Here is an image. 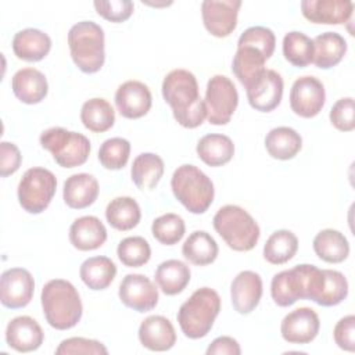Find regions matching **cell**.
I'll return each mask as SVG.
<instances>
[{
    "instance_id": "obj_38",
    "label": "cell",
    "mask_w": 355,
    "mask_h": 355,
    "mask_svg": "<svg viewBox=\"0 0 355 355\" xmlns=\"http://www.w3.org/2000/svg\"><path fill=\"white\" fill-rule=\"evenodd\" d=\"M297 250V236L291 230L280 229L268 237L263 245V258L272 265H283L295 255Z\"/></svg>"
},
{
    "instance_id": "obj_13",
    "label": "cell",
    "mask_w": 355,
    "mask_h": 355,
    "mask_svg": "<svg viewBox=\"0 0 355 355\" xmlns=\"http://www.w3.org/2000/svg\"><path fill=\"white\" fill-rule=\"evenodd\" d=\"M35 280L29 270L11 268L0 277V301L6 308L19 309L26 306L33 297Z\"/></svg>"
},
{
    "instance_id": "obj_42",
    "label": "cell",
    "mask_w": 355,
    "mask_h": 355,
    "mask_svg": "<svg viewBox=\"0 0 355 355\" xmlns=\"http://www.w3.org/2000/svg\"><path fill=\"white\" fill-rule=\"evenodd\" d=\"M130 155V143L123 137H111L103 141L98 148L100 164L110 171L122 169Z\"/></svg>"
},
{
    "instance_id": "obj_48",
    "label": "cell",
    "mask_w": 355,
    "mask_h": 355,
    "mask_svg": "<svg viewBox=\"0 0 355 355\" xmlns=\"http://www.w3.org/2000/svg\"><path fill=\"white\" fill-rule=\"evenodd\" d=\"M22 162V155L19 148L10 141L0 143V175L1 178H7L15 173Z\"/></svg>"
},
{
    "instance_id": "obj_5",
    "label": "cell",
    "mask_w": 355,
    "mask_h": 355,
    "mask_svg": "<svg viewBox=\"0 0 355 355\" xmlns=\"http://www.w3.org/2000/svg\"><path fill=\"white\" fill-rule=\"evenodd\" d=\"M171 187L176 200L191 214H204L214 201L212 180L191 164L178 166L172 175Z\"/></svg>"
},
{
    "instance_id": "obj_25",
    "label": "cell",
    "mask_w": 355,
    "mask_h": 355,
    "mask_svg": "<svg viewBox=\"0 0 355 355\" xmlns=\"http://www.w3.org/2000/svg\"><path fill=\"white\" fill-rule=\"evenodd\" d=\"M62 197L72 209H83L98 197V182L90 173H75L64 182Z\"/></svg>"
},
{
    "instance_id": "obj_37",
    "label": "cell",
    "mask_w": 355,
    "mask_h": 355,
    "mask_svg": "<svg viewBox=\"0 0 355 355\" xmlns=\"http://www.w3.org/2000/svg\"><path fill=\"white\" fill-rule=\"evenodd\" d=\"M80 121L90 132L103 133L114 126L115 111L105 98L93 97L83 103L80 110Z\"/></svg>"
},
{
    "instance_id": "obj_23",
    "label": "cell",
    "mask_w": 355,
    "mask_h": 355,
    "mask_svg": "<svg viewBox=\"0 0 355 355\" xmlns=\"http://www.w3.org/2000/svg\"><path fill=\"white\" fill-rule=\"evenodd\" d=\"M105 240L107 229L97 216H80L75 219L69 227V241L79 251L97 250Z\"/></svg>"
},
{
    "instance_id": "obj_47",
    "label": "cell",
    "mask_w": 355,
    "mask_h": 355,
    "mask_svg": "<svg viewBox=\"0 0 355 355\" xmlns=\"http://www.w3.org/2000/svg\"><path fill=\"white\" fill-rule=\"evenodd\" d=\"M333 337L338 348L354 352L355 351V316L348 315L341 318L333 330Z\"/></svg>"
},
{
    "instance_id": "obj_26",
    "label": "cell",
    "mask_w": 355,
    "mask_h": 355,
    "mask_svg": "<svg viewBox=\"0 0 355 355\" xmlns=\"http://www.w3.org/2000/svg\"><path fill=\"white\" fill-rule=\"evenodd\" d=\"M51 49V39L43 31L26 28L14 35L12 51L24 61L36 62L43 60Z\"/></svg>"
},
{
    "instance_id": "obj_9",
    "label": "cell",
    "mask_w": 355,
    "mask_h": 355,
    "mask_svg": "<svg viewBox=\"0 0 355 355\" xmlns=\"http://www.w3.org/2000/svg\"><path fill=\"white\" fill-rule=\"evenodd\" d=\"M347 295L348 282L341 272L309 265L305 300H311L322 306H334L341 304Z\"/></svg>"
},
{
    "instance_id": "obj_11",
    "label": "cell",
    "mask_w": 355,
    "mask_h": 355,
    "mask_svg": "<svg viewBox=\"0 0 355 355\" xmlns=\"http://www.w3.org/2000/svg\"><path fill=\"white\" fill-rule=\"evenodd\" d=\"M326 101L323 83L315 76H301L294 80L290 90V107L298 116H316Z\"/></svg>"
},
{
    "instance_id": "obj_16",
    "label": "cell",
    "mask_w": 355,
    "mask_h": 355,
    "mask_svg": "<svg viewBox=\"0 0 355 355\" xmlns=\"http://www.w3.org/2000/svg\"><path fill=\"white\" fill-rule=\"evenodd\" d=\"M309 263H301L288 270L276 273L270 283V295L279 306H290L305 300L306 275Z\"/></svg>"
},
{
    "instance_id": "obj_22",
    "label": "cell",
    "mask_w": 355,
    "mask_h": 355,
    "mask_svg": "<svg viewBox=\"0 0 355 355\" xmlns=\"http://www.w3.org/2000/svg\"><path fill=\"white\" fill-rule=\"evenodd\" d=\"M139 340L150 351H168L176 343L175 327L169 319L161 315L147 316L139 327Z\"/></svg>"
},
{
    "instance_id": "obj_28",
    "label": "cell",
    "mask_w": 355,
    "mask_h": 355,
    "mask_svg": "<svg viewBox=\"0 0 355 355\" xmlns=\"http://www.w3.org/2000/svg\"><path fill=\"white\" fill-rule=\"evenodd\" d=\"M266 61V55L258 49L248 44H237V51L232 62V71L239 82L245 87L262 73Z\"/></svg>"
},
{
    "instance_id": "obj_31",
    "label": "cell",
    "mask_w": 355,
    "mask_h": 355,
    "mask_svg": "<svg viewBox=\"0 0 355 355\" xmlns=\"http://www.w3.org/2000/svg\"><path fill=\"white\" fill-rule=\"evenodd\" d=\"M313 251L324 262L340 263L349 255V243L341 232L323 229L313 239Z\"/></svg>"
},
{
    "instance_id": "obj_10",
    "label": "cell",
    "mask_w": 355,
    "mask_h": 355,
    "mask_svg": "<svg viewBox=\"0 0 355 355\" xmlns=\"http://www.w3.org/2000/svg\"><path fill=\"white\" fill-rule=\"evenodd\" d=\"M204 103L209 123L226 125L239 104V93L234 83L225 75L212 76L207 83Z\"/></svg>"
},
{
    "instance_id": "obj_35",
    "label": "cell",
    "mask_w": 355,
    "mask_h": 355,
    "mask_svg": "<svg viewBox=\"0 0 355 355\" xmlns=\"http://www.w3.org/2000/svg\"><path fill=\"white\" fill-rule=\"evenodd\" d=\"M116 266L108 257H90L85 259L79 269L82 282L90 290H104L115 279Z\"/></svg>"
},
{
    "instance_id": "obj_46",
    "label": "cell",
    "mask_w": 355,
    "mask_h": 355,
    "mask_svg": "<svg viewBox=\"0 0 355 355\" xmlns=\"http://www.w3.org/2000/svg\"><path fill=\"white\" fill-rule=\"evenodd\" d=\"M98 15L111 22H123L133 14V3L130 0H110L93 3Z\"/></svg>"
},
{
    "instance_id": "obj_20",
    "label": "cell",
    "mask_w": 355,
    "mask_h": 355,
    "mask_svg": "<svg viewBox=\"0 0 355 355\" xmlns=\"http://www.w3.org/2000/svg\"><path fill=\"white\" fill-rule=\"evenodd\" d=\"M262 297V279L257 272L243 270L232 282L230 298L233 308L241 313H251Z\"/></svg>"
},
{
    "instance_id": "obj_12",
    "label": "cell",
    "mask_w": 355,
    "mask_h": 355,
    "mask_svg": "<svg viewBox=\"0 0 355 355\" xmlns=\"http://www.w3.org/2000/svg\"><path fill=\"white\" fill-rule=\"evenodd\" d=\"M283 78L275 69H263L251 83L245 86L250 105L261 112H270L282 101Z\"/></svg>"
},
{
    "instance_id": "obj_45",
    "label": "cell",
    "mask_w": 355,
    "mask_h": 355,
    "mask_svg": "<svg viewBox=\"0 0 355 355\" xmlns=\"http://www.w3.org/2000/svg\"><path fill=\"white\" fill-rule=\"evenodd\" d=\"M331 125L341 132H351L355 129V111L354 98L343 97L337 100L329 114Z\"/></svg>"
},
{
    "instance_id": "obj_39",
    "label": "cell",
    "mask_w": 355,
    "mask_h": 355,
    "mask_svg": "<svg viewBox=\"0 0 355 355\" xmlns=\"http://www.w3.org/2000/svg\"><path fill=\"white\" fill-rule=\"evenodd\" d=\"M283 55L291 65L304 68L313 61V40L302 32L291 31L283 37Z\"/></svg>"
},
{
    "instance_id": "obj_7",
    "label": "cell",
    "mask_w": 355,
    "mask_h": 355,
    "mask_svg": "<svg viewBox=\"0 0 355 355\" xmlns=\"http://www.w3.org/2000/svg\"><path fill=\"white\" fill-rule=\"evenodd\" d=\"M40 144L50 151L54 161L62 168L83 165L90 154V140L78 132L60 126L49 128L40 135Z\"/></svg>"
},
{
    "instance_id": "obj_34",
    "label": "cell",
    "mask_w": 355,
    "mask_h": 355,
    "mask_svg": "<svg viewBox=\"0 0 355 355\" xmlns=\"http://www.w3.org/2000/svg\"><path fill=\"white\" fill-rule=\"evenodd\" d=\"M219 248L215 239L205 230L193 232L182 245L183 257L193 265L205 266L218 257Z\"/></svg>"
},
{
    "instance_id": "obj_29",
    "label": "cell",
    "mask_w": 355,
    "mask_h": 355,
    "mask_svg": "<svg viewBox=\"0 0 355 355\" xmlns=\"http://www.w3.org/2000/svg\"><path fill=\"white\" fill-rule=\"evenodd\" d=\"M302 147L301 135L288 126H277L265 137V148L275 159L287 161L294 158Z\"/></svg>"
},
{
    "instance_id": "obj_8",
    "label": "cell",
    "mask_w": 355,
    "mask_h": 355,
    "mask_svg": "<svg viewBox=\"0 0 355 355\" xmlns=\"http://www.w3.org/2000/svg\"><path fill=\"white\" fill-rule=\"evenodd\" d=\"M55 189L57 179L51 171L40 166L29 168L18 183L19 205L29 214H42L50 205Z\"/></svg>"
},
{
    "instance_id": "obj_40",
    "label": "cell",
    "mask_w": 355,
    "mask_h": 355,
    "mask_svg": "<svg viewBox=\"0 0 355 355\" xmlns=\"http://www.w3.org/2000/svg\"><path fill=\"white\" fill-rule=\"evenodd\" d=\"M186 232L184 220L178 214H164L153 220L151 233L164 245H173L182 240Z\"/></svg>"
},
{
    "instance_id": "obj_43",
    "label": "cell",
    "mask_w": 355,
    "mask_h": 355,
    "mask_svg": "<svg viewBox=\"0 0 355 355\" xmlns=\"http://www.w3.org/2000/svg\"><path fill=\"white\" fill-rule=\"evenodd\" d=\"M237 44L252 46L262 51L269 60L275 51L276 36L273 31L266 26H250L240 35Z\"/></svg>"
},
{
    "instance_id": "obj_4",
    "label": "cell",
    "mask_w": 355,
    "mask_h": 355,
    "mask_svg": "<svg viewBox=\"0 0 355 355\" xmlns=\"http://www.w3.org/2000/svg\"><path fill=\"white\" fill-rule=\"evenodd\" d=\"M214 229L225 240L229 248L240 252L252 250L261 236L255 219L239 205H223L218 209L214 219Z\"/></svg>"
},
{
    "instance_id": "obj_44",
    "label": "cell",
    "mask_w": 355,
    "mask_h": 355,
    "mask_svg": "<svg viewBox=\"0 0 355 355\" xmlns=\"http://www.w3.org/2000/svg\"><path fill=\"white\" fill-rule=\"evenodd\" d=\"M57 355H75V354H93V355H105L108 354L107 347L92 338L85 337H69L60 343L55 349Z\"/></svg>"
},
{
    "instance_id": "obj_17",
    "label": "cell",
    "mask_w": 355,
    "mask_h": 355,
    "mask_svg": "<svg viewBox=\"0 0 355 355\" xmlns=\"http://www.w3.org/2000/svg\"><path fill=\"white\" fill-rule=\"evenodd\" d=\"M320 320L318 313L308 306H301L287 313L280 324L282 337L290 344H308L319 333Z\"/></svg>"
},
{
    "instance_id": "obj_32",
    "label": "cell",
    "mask_w": 355,
    "mask_h": 355,
    "mask_svg": "<svg viewBox=\"0 0 355 355\" xmlns=\"http://www.w3.org/2000/svg\"><path fill=\"white\" fill-rule=\"evenodd\" d=\"M190 277V268L179 259L164 261L155 270V282L166 295H176L182 293L187 287Z\"/></svg>"
},
{
    "instance_id": "obj_6",
    "label": "cell",
    "mask_w": 355,
    "mask_h": 355,
    "mask_svg": "<svg viewBox=\"0 0 355 355\" xmlns=\"http://www.w3.org/2000/svg\"><path fill=\"white\" fill-rule=\"evenodd\" d=\"M68 46L73 64L85 73H96L105 61L104 31L93 21H80L68 32Z\"/></svg>"
},
{
    "instance_id": "obj_2",
    "label": "cell",
    "mask_w": 355,
    "mask_h": 355,
    "mask_svg": "<svg viewBox=\"0 0 355 355\" xmlns=\"http://www.w3.org/2000/svg\"><path fill=\"white\" fill-rule=\"evenodd\" d=\"M40 301L47 323L57 330L72 329L82 318L80 295L68 280H49L42 288Z\"/></svg>"
},
{
    "instance_id": "obj_33",
    "label": "cell",
    "mask_w": 355,
    "mask_h": 355,
    "mask_svg": "<svg viewBox=\"0 0 355 355\" xmlns=\"http://www.w3.org/2000/svg\"><path fill=\"white\" fill-rule=\"evenodd\" d=\"M132 180L140 190H153L164 175V161L154 153L139 154L130 168Z\"/></svg>"
},
{
    "instance_id": "obj_15",
    "label": "cell",
    "mask_w": 355,
    "mask_h": 355,
    "mask_svg": "<svg viewBox=\"0 0 355 355\" xmlns=\"http://www.w3.org/2000/svg\"><path fill=\"white\" fill-rule=\"evenodd\" d=\"M240 0H204L201 15L205 29L215 37L229 36L237 26Z\"/></svg>"
},
{
    "instance_id": "obj_19",
    "label": "cell",
    "mask_w": 355,
    "mask_h": 355,
    "mask_svg": "<svg viewBox=\"0 0 355 355\" xmlns=\"http://www.w3.org/2000/svg\"><path fill=\"white\" fill-rule=\"evenodd\" d=\"M301 11L313 24L341 25L351 19L354 3L351 0H302Z\"/></svg>"
},
{
    "instance_id": "obj_3",
    "label": "cell",
    "mask_w": 355,
    "mask_h": 355,
    "mask_svg": "<svg viewBox=\"0 0 355 355\" xmlns=\"http://www.w3.org/2000/svg\"><path fill=\"white\" fill-rule=\"evenodd\" d=\"M220 297L209 288H197L189 300H186L178 312V322L183 334L191 340L205 337L219 315Z\"/></svg>"
},
{
    "instance_id": "obj_30",
    "label": "cell",
    "mask_w": 355,
    "mask_h": 355,
    "mask_svg": "<svg viewBox=\"0 0 355 355\" xmlns=\"http://www.w3.org/2000/svg\"><path fill=\"white\" fill-rule=\"evenodd\" d=\"M200 159L209 166H222L234 155V144L229 136L209 133L202 136L196 147Z\"/></svg>"
},
{
    "instance_id": "obj_27",
    "label": "cell",
    "mask_w": 355,
    "mask_h": 355,
    "mask_svg": "<svg viewBox=\"0 0 355 355\" xmlns=\"http://www.w3.org/2000/svg\"><path fill=\"white\" fill-rule=\"evenodd\" d=\"M313 40V64L320 69L336 67L347 53V42L337 32H324Z\"/></svg>"
},
{
    "instance_id": "obj_18",
    "label": "cell",
    "mask_w": 355,
    "mask_h": 355,
    "mask_svg": "<svg viewBox=\"0 0 355 355\" xmlns=\"http://www.w3.org/2000/svg\"><path fill=\"white\" fill-rule=\"evenodd\" d=\"M151 104V92L140 80H126L115 92V105L123 118H141L150 111Z\"/></svg>"
},
{
    "instance_id": "obj_36",
    "label": "cell",
    "mask_w": 355,
    "mask_h": 355,
    "mask_svg": "<svg viewBox=\"0 0 355 355\" xmlns=\"http://www.w3.org/2000/svg\"><path fill=\"white\" fill-rule=\"evenodd\" d=\"M107 222L116 230L126 232L136 227L141 218L137 201L132 197H115L105 208Z\"/></svg>"
},
{
    "instance_id": "obj_49",
    "label": "cell",
    "mask_w": 355,
    "mask_h": 355,
    "mask_svg": "<svg viewBox=\"0 0 355 355\" xmlns=\"http://www.w3.org/2000/svg\"><path fill=\"white\" fill-rule=\"evenodd\" d=\"M240 355L241 354V348L240 344L237 343V340H234L233 337L229 336H220L218 338H215L207 348V355Z\"/></svg>"
},
{
    "instance_id": "obj_1",
    "label": "cell",
    "mask_w": 355,
    "mask_h": 355,
    "mask_svg": "<svg viewBox=\"0 0 355 355\" xmlns=\"http://www.w3.org/2000/svg\"><path fill=\"white\" fill-rule=\"evenodd\" d=\"M162 97L172 108L173 118L187 129L200 126L207 118L196 76L187 69H173L162 80Z\"/></svg>"
},
{
    "instance_id": "obj_24",
    "label": "cell",
    "mask_w": 355,
    "mask_h": 355,
    "mask_svg": "<svg viewBox=\"0 0 355 355\" xmlns=\"http://www.w3.org/2000/svg\"><path fill=\"white\" fill-rule=\"evenodd\" d=\"M15 97L25 104H37L47 96L49 83L43 72L36 68H22L11 79Z\"/></svg>"
},
{
    "instance_id": "obj_14",
    "label": "cell",
    "mask_w": 355,
    "mask_h": 355,
    "mask_svg": "<svg viewBox=\"0 0 355 355\" xmlns=\"http://www.w3.org/2000/svg\"><path fill=\"white\" fill-rule=\"evenodd\" d=\"M118 295L125 306L141 313L154 309L158 304V290L155 284L140 273L126 275L119 284Z\"/></svg>"
},
{
    "instance_id": "obj_21",
    "label": "cell",
    "mask_w": 355,
    "mask_h": 355,
    "mask_svg": "<svg viewBox=\"0 0 355 355\" xmlns=\"http://www.w3.org/2000/svg\"><path fill=\"white\" fill-rule=\"evenodd\" d=\"M44 340L40 324L31 316H17L6 327V341L8 347L18 352L36 351Z\"/></svg>"
},
{
    "instance_id": "obj_41",
    "label": "cell",
    "mask_w": 355,
    "mask_h": 355,
    "mask_svg": "<svg viewBox=\"0 0 355 355\" xmlns=\"http://www.w3.org/2000/svg\"><path fill=\"white\" fill-rule=\"evenodd\" d=\"M116 254L119 261L128 268H139L146 265L151 258V248L146 239L130 236L119 241Z\"/></svg>"
}]
</instances>
